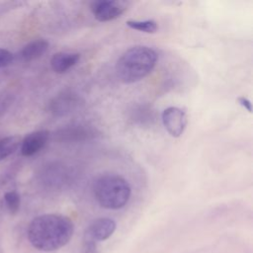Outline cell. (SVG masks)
Returning a JSON list of instances; mask_svg holds the SVG:
<instances>
[{
  "label": "cell",
  "instance_id": "30bf717a",
  "mask_svg": "<svg viewBox=\"0 0 253 253\" xmlns=\"http://www.w3.org/2000/svg\"><path fill=\"white\" fill-rule=\"evenodd\" d=\"M80 59V53L59 51L52 55L50 59L51 69L58 74L65 73L71 67H73Z\"/></svg>",
  "mask_w": 253,
  "mask_h": 253
},
{
  "label": "cell",
  "instance_id": "44dd1931",
  "mask_svg": "<svg viewBox=\"0 0 253 253\" xmlns=\"http://www.w3.org/2000/svg\"><path fill=\"white\" fill-rule=\"evenodd\" d=\"M9 104H10V101H8L6 98L0 97V112L5 111Z\"/></svg>",
  "mask_w": 253,
  "mask_h": 253
},
{
  "label": "cell",
  "instance_id": "5bb4252c",
  "mask_svg": "<svg viewBox=\"0 0 253 253\" xmlns=\"http://www.w3.org/2000/svg\"><path fill=\"white\" fill-rule=\"evenodd\" d=\"M153 119H154L153 112L147 106L139 105V106L133 107V109L131 110L130 120L139 126L149 125L152 123Z\"/></svg>",
  "mask_w": 253,
  "mask_h": 253
},
{
  "label": "cell",
  "instance_id": "277c9868",
  "mask_svg": "<svg viewBox=\"0 0 253 253\" xmlns=\"http://www.w3.org/2000/svg\"><path fill=\"white\" fill-rule=\"evenodd\" d=\"M83 105L84 100L78 93L66 89L62 90L50 100L48 111L55 117H65L81 109Z\"/></svg>",
  "mask_w": 253,
  "mask_h": 253
},
{
  "label": "cell",
  "instance_id": "ba28073f",
  "mask_svg": "<svg viewBox=\"0 0 253 253\" xmlns=\"http://www.w3.org/2000/svg\"><path fill=\"white\" fill-rule=\"evenodd\" d=\"M116 229V222L110 217H99L93 220L86 228L84 236L98 242L108 239Z\"/></svg>",
  "mask_w": 253,
  "mask_h": 253
},
{
  "label": "cell",
  "instance_id": "6da1fadb",
  "mask_svg": "<svg viewBox=\"0 0 253 253\" xmlns=\"http://www.w3.org/2000/svg\"><path fill=\"white\" fill-rule=\"evenodd\" d=\"M74 232L72 220L62 214L45 213L36 216L28 227L30 243L42 251H54L68 243Z\"/></svg>",
  "mask_w": 253,
  "mask_h": 253
},
{
  "label": "cell",
  "instance_id": "4fadbf2b",
  "mask_svg": "<svg viewBox=\"0 0 253 253\" xmlns=\"http://www.w3.org/2000/svg\"><path fill=\"white\" fill-rule=\"evenodd\" d=\"M21 141L22 139L19 135H10L0 138V161L15 153L20 147Z\"/></svg>",
  "mask_w": 253,
  "mask_h": 253
},
{
  "label": "cell",
  "instance_id": "9c48e42d",
  "mask_svg": "<svg viewBox=\"0 0 253 253\" xmlns=\"http://www.w3.org/2000/svg\"><path fill=\"white\" fill-rule=\"evenodd\" d=\"M49 131L45 129L33 131L27 134L21 141V153L24 156H32L42 150L48 141Z\"/></svg>",
  "mask_w": 253,
  "mask_h": 253
},
{
  "label": "cell",
  "instance_id": "2e32d148",
  "mask_svg": "<svg viewBox=\"0 0 253 253\" xmlns=\"http://www.w3.org/2000/svg\"><path fill=\"white\" fill-rule=\"evenodd\" d=\"M126 24L132 30H136L139 32L147 33V34H154L158 30V25L154 20H144V21L128 20L126 21Z\"/></svg>",
  "mask_w": 253,
  "mask_h": 253
},
{
  "label": "cell",
  "instance_id": "ffe728a7",
  "mask_svg": "<svg viewBox=\"0 0 253 253\" xmlns=\"http://www.w3.org/2000/svg\"><path fill=\"white\" fill-rule=\"evenodd\" d=\"M237 102H238L245 110H247L249 113L252 112V104H251V102H250L247 98H245V97H239V98L237 99Z\"/></svg>",
  "mask_w": 253,
  "mask_h": 253
},
{
  "label": "cell",
  "instance_id": "ac0fdd59",
  "mask_svg": "<svg viewBox=\"0 0 253 253\" xmlns=\"http://www.w3.org/2000/svg\"><path fill=\"white\" fill-rule=\"evenodd\" d=\"M82 253H97V242L87 236H84Z\"/></svg>",
  "mask_w": 253,
  "mask_h": 253
},
{
  "label": "cell",
  "instance_id": "e0dca14e",
  "mask_svg": "<svg viewBox=\"0 0 253 253\" xmlns=\"http://www.w3.org/2000/svg\"><path fill=\"white\" fill-rule=\"evenodd\" d=\"M14 60V55L8 49L0 48V68L10 65Z\"/></svg>",
  "mask_w": 253,
  "mask_h": 253
},
{
  "label": "cell",
  "instance_id": "8992f818",
  "mask_svg": "<svg viewBox=\"0 0 253 253\" xmlns=\"http://www.w3.org/2000/svg\"><path fill=\"white\" fill-rule=\"evenodd\" d=\"M90 9L96 20L109 22L120 17L127 9V3L119 0H98L91 3Z\"/></svg>",
  "mask_w": 253,
  "mask_h": 253
},
{
  "label": "cell",
  "instance_id": "9a60e30c",
  "mask_svg": "<svg viewBox=\"0 0 253 253\" xmlns=\"http://www.w3.org/2000/svg\"><path fill=\"white\" fill-rule=\"evenodd\" d=\"M3 204L6 210L11 214H15L18 212L21 206V197L16 190L8 191L4 194Z\"/></svg>",
  "mask_w": 253,
  "mask_h": 253
},
{
  "label": "cell",
  "instance_id": "d6986e66",
  "mask_svg": "<svg viewBox=\"0 0 253 253\" xmlns=\"http://www.w3.org/2000/svg\"><path fill=\"white\" fill-rule=\"evenodd\" d=\"M17 5H21V2H1L0 3V15L5 13L9 9L16 7Z\"/></svg>",
  "mask_w": 253,
  "mask_h": 253
},
{
  "label": "cell",
  "instance_id": "5b68a950",
  "mask_svg": "<svg viewBox=\"0 0 253 253\" xmlns=\"http://www.w3.org/2000/svg\"><path fill=\"white\" fill-rule=\"evenodd\" d=\"M100 131L87 124H71L54 132V138L60 142H82L94 139Z\"/></svg>",
  "mask_w": 253,
  "mask_h": 253
},
{
  "label": "cell",
  "instance_id": "7a4b0ae2",
  "mask_svg": "<svg viewBox=\"0 0 253 253\" xmlns=\"http://www.w3.org/2000/svg\"><path fill=\"white\" fill-rule=\"evenodd\" d=\"M157 52L145 45H135L126 50L116 63L118 78L126 84L137 82L146 77L155 67Z\"/></svg>",
  "mask_w": 253,
  "mask_h": 253
},
{
  "label": "cell",
  "instance_id": "3957f363",
  "mask_svg": "<svg viewBox=\"0 0 253 253\" xmlns=\"http://www.w3.org/2000/svg\"><path fill=\"white\" fill-rule=\"evenodd\" d=\"M93 194L101 207L108 210H119L127 204L131 188L123 176L106 173L94 181Z\"/></svg>",
  "mask_w": 253,
  "mask_h": 253
},
{
  "label": "cell",
  "instance_id": "52a82bcc",
  "mask_svg": "<svg viewBox=\"0 0 253 253\" xmlns=\"http://www.w3.org/2000/svg\"><path fill=\"white\" fill-rule=\"evenodd\" d=\"M165 129L171 136L179 137L187 126V115L184 110L178 107H169L161 115Z\"/></svg>",
  "mask_w": 253,
  "mask_h": 253
},
{
  "label": "cell",
  "instance_id": "8fae6325",
  "mask_svg": "<svg viewBox=\"0 0 253 253\" xmlns=\"http://www.w3.org/2000/svg\"><path fill=\"white\" fill-rule=\"evenodd\" d=\"M69 172L64 165L57 163L48 165L43 173V182L48 186H64L68 183Z\"/></svg>",
  "mask_w": 253,
  "mask_h": 253
},
{
  "label": "cell",
  "instance_id": "7c38bea8",
  "mask_svg": "<svg viewBox=\"0 0 253 253\" xmlns=\"http://www.w3.org/2000/svg\"><path fill=\"white\" fill-rule=\"evenodd\" d=\"M48 49V42L38 39L27 43L19 52V57L23 61H32L42 56Z\"/></svg>",
  "mask_w": 253,
  "mask_h": 253
}]
</instances>
